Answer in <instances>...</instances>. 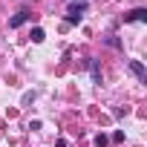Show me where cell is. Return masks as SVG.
I'll use <instances>...</instances> for the list:
<instances>
[{"mask_svg":"<svg viewBox=\"0 0 147 147\" xmlns=\"http://www.w3.org/2000/svg\"><path fill=\"white\" fill-rule=\"evenodd\" d=\"M147 20V9H133L124 15V23H144Z\"/></svg>","mask_w":147,"mask_h":147,"instance_id":"6da1fadb","label":"cell"},{"mask_svg":"<svg viewBox=\"0 0 147 147\" xmlns=\"http://www.w3.org/2000/svg\"><path fill=\"white\" fill-rule=\"evenodd\" d=\"M75 3H84V0H75Z\"/></svg>","mask_w":147,"mask_h":147,"instance_id":"9c48e42d","label":"cell"},{"mask_svg":"<svg viewBox=\"0 0 147 147\" xmlns=\"http://www.w3.org/2000/svg\"><path fill=\"white\" fill-rule=\"evenodd\" d=\"M84 66H90V72H92V81H95V84H101V69H98V61L87 58V61H84Z\"/></svg>","mask_w":147,"mask_h":147,"instance_id":"277c9868","label":"cell"},{"mask_svg":"<svg viewBox=\"0 0 147 147\" xmlns=\"http://www.w3.org/2000/svg\"><path fill=\"white\" fill-rule=\"evenodd\" d=\"M107 43H110V46H115V49H118V46H121V40H118V38H115V35H110V38H107Z\"/></svg>","mask_w":147,"mask_h":147,"instance_id":"52a82bcc","label":"cell"},{"mask_svg":"<svg viewBox=\"0 0 147 147\" xmlns=\"http://www.w3.org/2000/svg\"><path fill=\"white\" fill-rule=\"evenodd\" d=\"M32 40H35V43H43V40H46V32H43L40 26H35V29H32Z\"/></svg>","mask_w":147,"mask_h":147,"instance_id":"5b68a950","label":"cell"},{"mask_svg":"<svg viewBox=\"0 0 147 147\" xmlns=\"http://www.w3.org/2000/svg\"><path fill=\"white\" fill-rule=\"evenodd\" d=\"M29 18H32V12H26V9H23V12H18V15H15V18L9 20V26H12V29H18V26H23V23H26Z\"/></svg>","mask_w":147,"mask_h":147,"instance_id":"3957f363","label":"cell"},{"mask_svg":"<svg viewBox=\"0 0 147 147\" xmlns=\"http://www.w3.org/2000/svg\"><path fill=\"white\" fill-rule=\"evenodd\" d=\"M84 9H87L84 3H72V6H69V15H75V18H81V15H84Z\"/></svg>","mask_w":147,"mask_h":147,"instance_id":"8992f818","label":"cell"},{"mask_svg":"<svg viewBox=\"0 0 147 147\" xmlns=\"http://www.w3.org/2000/svg\"><path fill=\"white\" fill-rule=\"evenodd\" d=\"M130 72H133L138 81H147V69H144V63H141V61H130Z\"/></svg>","mask_w":147,"mask_h":147,"instance_id":"7a4b0ae2","label":"cell"},{"mask_svg":"<svg viewBox=\"0 0 147 147\" xmlns=\"http://www.w3.org/2000/svg\"><path fill=\"white\" fill-rule=\"evenodd\" d=\"M95 144H98V147H104V144H107V136H104V133H98V136H95Z\"/></svg>","mask_w":147,"mask_h":147,"instance_id":"ba28073f","label":"cell"}]
</instances>
